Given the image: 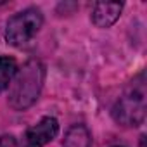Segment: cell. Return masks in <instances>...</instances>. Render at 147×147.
I'll return each instance as SVG.
<instances>
[{"label":"cell","mask_w":147,"mask_h":147,"mask_svg":"<svg viewBox=\"0 0 147 147\" xmlns=\"http://www.w3.org/2000/svg\"><path fill=\"white\" fill-rule=\"evenodd\" d=\"M0 147H19V145L12 135H2L0 137Z\"/></svg>","instance_id":"obj_8"},{"label":"cell","mask_w":147,"mask_h":147,"mask_svg":"<svg viewBox=\"0 0 147 147\" xmlns=\"http://www.w3.org/2000/svg\"><path fill=\"white\" fill-rule=\"evenodd\" d=\"M16 73H18V64L12 57L9 55L0 57V92H4L11 87Z\"/></svg>","instance_id":"obj_7"},{"label":"cell","mask_w":147,"mask_h":147,"mask_svg":"<svg viewBox=\"0 0 147 147\" xmlns=\"http://www.w3.org/2000/svg\"><path fill=\"white\" fill-rule=\"evenodd\" d=\"M42 24H43V16L38 9H33V7L24 9L14 14L7 21L5 40L12 47H23L36 36Z\"/></svg>","instance_id":"obj_2"},{"label":"cell","mask_w":147,"mask_h":147,"mask_svg":"<svg viewBox=\"0 0 147 147\" xmlns=\"http://www.w3.org/2000/svg\"><path fill=\"white\" fill-rule=\"evenodd\" d=\"M121 11V2H97L92 11V23L97 28H109L118 21Z\"/></svg>","instance_id":"obj_5"},{"label":"cell","mask_w":147,"mask_h":147,"mask_svg":"<svg viewBox=\"0 0 147 147\" xmlns=\"http://www.w3.org/2000/svg\"><path fill=\"white\" fill-rule=\"evenodd\" d=\"M113 118L123 126H138L145 119V92L144 88H130L113 107Z\"/></svg>","instance_id":"obj_3"},{"label":"cell","mask_w":147,"mask_h":147,"mask_svg":"<svg viewBox=\"0 0 147 147\" xmlns=\"http://www.w3.org/2000/svg\"><path fill=\"white\" fill-rule=\"evenodd\" d=\"M90 145H92V137L87 126L83 125H73L64 137V147H90Z\"/></svg>","instance_id":"obj_6"},{"label":"cell","mask_w":147,"mask_h":147,"mask_svg":"<svg viewBox=\"0 0 147 147\" xmlns=\"http://www.w3.org/2000/svg\"><path fill=\"white\" fill-rule=\"evenodd\" d=\"M45 80V66L38 59H30L21 69L9 87V106L14 111H24L33 106L42 92Z\"/></svg>","instance_id":"obj_1"},{"label":"cell","mask_w":147,"mask_h":147,"mask_svg":"<svg viewBox=\"0 0 147 147\" xmlns=\"http://www.w3.org/2000/svg\"><path fill=\"white\" fill-rule=\"evenodd\" d=\"M59 133V121L52 116L42 118L23 135V147H45Z\"/></svg>","instance_id":"obj_4"}]
</instances>
